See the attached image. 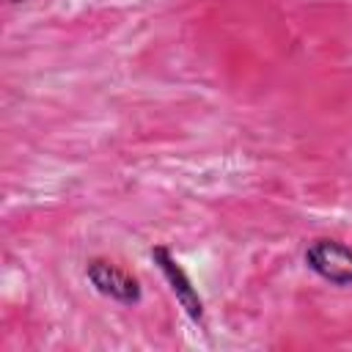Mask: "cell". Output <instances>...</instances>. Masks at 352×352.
<instances>
[{"mask_svg": "<svg viewBox=\"0 0 352 352\" xmlns=\"http://www.w3.org/2000/svg\"><path fill=\"white\" fill-rule=\"evenodd\" d=\"M6 3H28V0H6Z\"/></svg>", "mask_w": 352, "mask_h": 352, "instance_id": "obj_4", "label": "cell"}, {"mask_svg": "<svg viewBox=\"0 0 352 352\" xmlns=\"http://www.w3.org/2000/svg\"><path fill=\"white\" fill-rule=\"evenodd\" d=\"M151 261L157 264V270L162 272L170 294L176 297V302L182 305V311L195 322V324H204V300L198 294V289L192 286L190 275L184 272V267L176 261V256L168 250V245H154L148 250Z\"/></svg>", "mask_w": 352, "mask_h": 352, "instance_id": "obj_2", "label": "cell"}, {"mask_svg": "<svg viewBox=\"0 0 352 352\" xmlns=\"http://www.w3.org/2000/svg\"><path fill=\"white\" fill-rule=\"evenodd\" d=\"M85 278H88V283H91L102 297H107V300H113V302L138 305L140 297H143L140 280H138L132 272L116 267V264L107 261V258H91V261L85 264Z\"/></svg>", "mask_w": 352, "mask_h": 352, "instance_id": "obj_3", "label": "cell"}, {"mask_svg": "<svg viewBox=\"0 0 352 352\" xmlns=\"http://www.w3.org/2000/svg\"><path fill=\"white\" fill-rule=\"evenodd\" d=\"M305 264L333 286H352V248L338 239H314L305 248Z\"/></svg>", "mask_w": 352, "mask_h": 352, "instance_id": "obj_1", "label": "cell"}]
</instances>
